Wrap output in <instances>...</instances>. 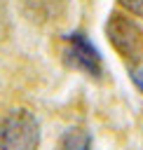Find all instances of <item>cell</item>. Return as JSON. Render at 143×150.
Here are the masks:
<instances>
[{
  "mask_svg": "<svg viewBox=\"0 0 143 150\" xmlns=\"http://www.w3.org/2000/svg\"><path fill=\"white\" fill-rule=\"evenodd\" d=\"M40 145V122L28 110L0 115V150H28Z\"/></svg>",
  "mask_w": 143,
  "mask_h": 150,
  "instance_id": "1",
  "label": "cell"
},
{
  "mask_svg": "<svg viewBox=\"0 0 143 150\" xmlns=\"http://www.w3.org/2000/svg\"><path fill=\"white\" fill-rule=\"evenodd\" d=\"M105 38L110 40L113 49L129 63H136L143 56V28L129 19L127 14L113 12L105 21Z\"/></svg>",
  "mask_w": 143,
  "mask_h": 150,
  "instance_id": "2",
  "label": "cell"
},
{
  "mask_svg": "<svg viewBox=\"0 0 143 150\" xmlns=\"http://www.w3.org/2000/svg\"><path fill=\"white\" fill-rule=\"evenodd\" d=\"M66 61L68 66L91 75V77H101L103 73V59L98 54V49L91 45V40L82 33V30H73L66 35Z\"/></svg>",
  "mask_w": 143,
  "mask_h": 150,
  "instance_id": "3",
  "label": "cell"
},
{
  "mask_svg": "<svg viewBox=\"0 0 143 150\" xmlns=\"http://www.w3.org/2000/svg\"><path fill=\"white\" fill-rule=\"evenodd\" d=\"M21 7L23 14L38 23L59 21L66 14V0H21Z\"/></svg>",
  "mask_w": 143,
  "mask_h": 150,
  "instance_id": "4",
  "label": "cell"
},
{
  "mask_svg": "<svg viewBox=\"0 0 143 150\" xmlns=\"http://www.w3.org/2000/svg\"><path fill=\"white\" fill-rule=\"evenodd\" d=\"M91 145V134L84 129H68L59 138V148H73V150H87Z\"/></svg>",
  "mask_w": 143,
  "mask_h": 150,
  "instance_id": "5",
  "label": "cell"
},
{
  "mask_svg": "<svg viewBox=\"0 0 143 150\" xmlns=\"http://www.w3.org/2000/svg\"><path fill=\"white\" fill-rule=\"evenodd\" d=\"M117 5H120L122 9H127L129 14L143 19V0H117Z\"/></svg>",
  "mask_w": 143,
  "mask_h": 150,
  "instance_id": "6",
  "label": "cell"
},
{
  "mask_svg": "<svg viewBox=\"0 0 143 150\" xmlns=\"http://www.w3.org/2000/svg\"><path fill=\"white\" fill-rule=\"evenodd\" d=\"M9 33V19H7V9L0 2V40H5V35Z\"/></svg>",
  "mask_w": 143,
  "mask_h": 150,
  "instance_id": "7",
  "label": "cell"
},
{
  "mask_svg": "<svg viewBox=\"0 0 143 150\" xmlns=\"http://www.w3.org/2000/svg\"><path fill=\"white\" fill-rule=\"evenodd\" d=\"M129 75H131V82L138 87V91H143V68H138V66H131Z\"/></svg>",
  "mask_w": 143,
  "mask_h": 150,
  "instance_id": "8",
  "label": "cell"
}]
</instances>
